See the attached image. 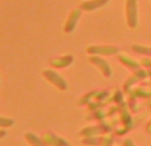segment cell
<instances>
[{
  "mask_svg": "<svg viewBox=\"0 0 151 146\" xmlns=\"http://www.w3.org/2000/svg\"><path fill=\"white\" fill-rule=\"evenodd\" d=\"M126 21L129 28L138 25V3L137 0H126Z\"/></svg>",
  "mask_w": 151,
  "mask_h": 146,
  "instance_id": "obj_1",
  "label": "cell"
},
{
  "mask_svg": "<svg viewBox=\"0 0 151 146\" xmlns=\"http://www.w3.org/2000/svg\"><path fill=\"white\" fill-rule=\"evenodd\" d=\"M42 76H44V78L48 82H50L53 86H56L58 90H66L68 89V82L57 72L52 71V69H45V71H42Z\"/></svg>",
  "mask_w": 151,
  "mask_h": 146,
  "instance_id": "obj_2",
  "label": "cell"
},
{
  "mask_svg": "<svg viewBox=\"0 0 151 146\" xmlns=\"http://www.w3.org/2000/svg\"><path fill=\"white\" fill-rule=\"evenodd\" d=\"M86 52L90 56H113L119 52L114 45H91L86 48Z\"/></svg>",
  "mask_w": 151,
  "mask_h": 146,
  "instance_id": "obj_3",
  "label": "cell"
},
{
  "mask_svg": "<svg viewBox=\"0 0 151 146\" xmlns=\"http://www.w3.org/2000/svg\"><path fill=\"white\" fill-rule=\"evenodd\" d=\"M81 13H82L81 8H76V9H73L70 12V15L66 19L65 27H64V32H65V33H72V32L74 31L76 25H77L78 20H80V17H81Z\"/></svg>",
  "mask_w": 151,
  "mask_h": 146,
  "instance_id": "obj_4",
  "label": "cell"
},
{
  "mask_svg": "<svg viewBox=\"0 0 151 146\" xmlns=\"http://www.w3.org/2000/svg\"><path fill=\"white\" fill-rule=\"evenodd\" d=\"M89 61H90L93 65H96L105 77H110V76H111V68H110L109 63H107L106 60H104L102 57H99V56H90Z\"/></svg>",
  "mask_w": 151,
  "mask_h": 146,
  "instance_id": "obj_5",
  "label": "cell"
},
{
  "mask_svg": "<svg viewBox=\"0 0 151 146\" xmlns=\"http://www.w3.org/2000/svg\"><path fill=\"white\" fill-rule=\"evenodd\" d=\"M74 61V57L72 55H66L63 56V57H56L53 60L49 61V65L53 66V68H57V69H64V68H68L69 65H72V63Z\"/></svg>",
  "mask_w": 151,
  "mask_h": 146,
  "instance_id": "obj_6",
  "label": "cell"
},
{
  "mask_svg": "<svg viewBox=\"0 0 151 146\" xmlns=\"http://www.w3.org/2000/svg\"><path fill=\"white\" fill-rule=\"evenodd\" d=\"M110 0H86V1H82L80 4V8L85 12H91L94 9H98V8L104 7L109 3Z\"/></svg>",
  "mask_w": 151,
  "mask_h": 146,
  "instance_id": "obj_7",
  "label": "cell"
},
{
  "mask_svg": "<svg viewBox=\"0 0 151 146\" xmlns=\"http://www.w3.org/2000/svg\"><path fill=\"white\" fill-rule=\"evenodd\" d=\"M82 144L90 145V146H110L113 144V139L110 137H89V138H83Z\"/></svg>",
  "mask_w": 151,
  "mask_h": 146,
  "instance_id": "obj_8",
  "label": "cell"
},
{
  "mask_svg": "<svg viewBox=\"0 0 151 146\" xmlns=\"http://www.w3.org/2000/svg\"><path fill=\"white\" fill-rule=\"evenodd\" d=\"M42 139L50 146H70L66 139L61 138V137L56 136V134H53V133H45L44 136H42Z\"/></svg>",
  "mask_w": 151,
  "mask_h": 146,
  "instance_id": "obj_9",
  "label": "cell"
},
{
  "mask_svg": "<svg viewBox=\"0 0 151 146\" xmlns=\"http://www.w3.org/2000/svg\"><path fill=\"white\" fill-rule=\"evenodd\" d=\"M102 132H104V129L101 126H89V128H85L80 132V136L83 138H89V137H97Z\"/></svg>",
  "mask_w": 151,
  "mask_h": 146,
  "instance_id": "obj_10",
  "label": "cell"
},
{
  "mask_svg": "<svg viewBox=\"0 0 151 146\" xmlns=\"http://www.w3.org/2000/svg\"><path fill=\"white\" fill-rule=\"evenodd\" d=\"M118 60L121 61V63L123 64V65L126 66V68L131 69V71H138V69H141V65H139L138 63H137L135 60H133V59L127 57V56H123V55H119L118 56Z\"/></svg>",
  "mask_w": 151,
  "mask_h": 146,
  "instance_id": "obj_11",
  "label": "cell"
},
{
  "mask_svg": "<svg viewBox=\"0 0 151 146\" xmlns=\"http://www.w3.org/2000/svg\"><path fill=\"white\" fill-rule=\"evenodd\" d=\"M25 139L31 146H50L42 139V137L40 138L33 133H25Z\"/></svg>",
  "mask_w": 151,
  "mask_h": 146,
  "instance_id": "obj_12",
  "label": "cell"
},
{
  "mask_svg": "<svg viewBox=\"0 0 151 146\" xmlns=\"http://www.w3.org/2000/svg\"><path fill=\"white\" fill-rule=\"evenodd\" d=\"M133 51L139 55H146V56H151V48L149 47H142V45L138 44H134L133 45Z\"/></svg>",
  "mask_w": 151,
  "mask_h": 146,
  "instance_id": "obj_13",
  "label": "cell"
},
{
  "mask_svg": "<svg viewBox=\"0 0 151 146\" xmlns=\"http://www.w3.org/2000/svg\"><path fill=\"white\" fill-rule=\"evenodd\" d=\"M15 124V121L12 118H8V117H1L0 116V129H7L11 128V126Z\"/></svg>",
  "mask_w": 151,
  "mask_h": 146,
  "instance_id": "obj_14",
  "label": "cell"
},
{
  "mask_svg": "<svg viewBox=\"0 0 151 146\" xmlns=\"http://www.w3.org/2000/svg\"><path fill=\"white\" fill-rule=\"evenodd\" d=\"M96 96H98V92H90V93H88L85 97H82V98L78 101V105H85V104H88V102L90 101L91 97H96Z\"/></svg>",
  "mask_w": 151,
  "mask_h": 146,
  "instance_id": "obj_15",
  "label": "cell"
},
{
  "mask_svg": "<svg viewBox=\"0 0 151 146\" xmlns=\"http://www.w3.org/2000/svg\"><path fill=\"white\" fill-rule=\"evenodd\" d=\"M138 80H139V78L137 77L135 74H134V76H131V77L129 78V80L126 81V84H125V92H129V90H130L131 85H133L134 82H137V81H138Z\"/></svg>",
  "mask_w": 151,
  "mask_h": 146,
  "instance_id": "obj_16",
  "label": "cell"
},
{
  "mask_svg": "<svg viewBox=\"0 0 151 146\" xmlns=\"http://www.w3.org/2000/svg\"><path fill=\"white\" fill-rule=\"evenodd\" d=\"M135 76L138 78H146V76H147V73L143 71V69H138V71H135Z\"/></svg>",
  "mask_w": 151,
  "mask_h": 146,
  "instance_id": "obj_17",
  "label": "cell"
},
{
  "mask_svg": "<svg viewBox=\"0 0 151 146\" xmlns=\"http://www.w3.org/2000/svg\"><path fill=\"white\" fill-rule=\"evenodd\" d=\"M142 65L151 66V59H145V60H142Z\"/></svg>",
  "mask_w": 151,
  "mask_h": 146,
  "instance_id": "obj_18",
  "label": "cell"
},
{
  "mask_svg": "<svg viewBox=\"0 0 151 146\" xmlns=\"http://www.w3.org/2000/svg\"><path fill=\"white\" fill-rule=\"evenodd\" d=\"M123 146H135V145H134V142L131 139H125L123 141Z\"/></svg>",
  "mask_w": 151,
  "mask_h": 146,
  "instance_id": "obj_19",
  "label": "cell"
},
{
  "mask_svg": "<svg viewBox=\"0 0 151 146\" xmlns=\"http://www.w3.org/2000/svg\"><path fill=\"white\" fill-rule=\"evenodd\" d=\"M5 136H7V132H5L4 129H0V139H1V138H4Z\"/></svg>",
  "mask_w": 151,
  "mask_h": 146,
  "instance_id": "obj_20",
  "label": "cell"
},
{
  "mask_svg": "<svg viewBox=\"0 0 151 146\" xmlns=\"http://www.w3.org/2000/svg\"><path fill=\"white\" fill-rule=\"evenodd\" d=\"M146 132H147V133H149V134H151V120H150V122H149V124H147V128H146Z\"/></svg>",
  "mask_w": 151,
  "mask_h": 146,
  "instance_id": "obj_21",
  "label": "cell"
}]
</instances>
